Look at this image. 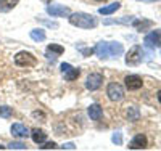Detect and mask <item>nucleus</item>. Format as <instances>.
Masks as SVG:
<instances>
[{
    "mask_svg": "<svg viewBox=\"0 0 161 151\" xmlns=\"http://www.w3.org/2000/svg\"><path fill=\"white\" fill-rule=\"evenodd\" d=\"M68 19L74 27H80V29H93V27H97V24H98L95 16L89 15V13H84V11L71 13L68 16Z\"/></svg>",
    "mask_w": 161,
    "mask_h": 151,
    "instance_id": "1",
    "label": "nucleus"
},
{
    "mask_svg": "<svg viewBox=\"0 0 161 151\" xmlns=\"http://www.w3.org/2000/svg\"><path fill=\"white\" fill-rule=\"evenodd\" d=\"M145 51L140 45H134L129 48V51L126 53V64L127 66H139L142 61H145Z\"/></svg>",
    "mask_w": 161,
    "mask_h": 151,
    "instance_id": "2",
    "label": "nucleus"
},
{
    "mask_svg": "<svg viewBox=\"0 0 161 151\" xmlns=\"http://www.w3.org/2000/svg\"><path fill=\"white\" fill-rule=\"evenodd\" d=\"M15 64L19 67H34L37 64V58L31 51H18L15 55Z\"/></svg>",
    "mask_w": 161,
    "mask_h": 151,
    "instance_id": "3",
    "label": "nucleus"
},
{
    "mask_svg": "<svg viewBox=\"0 0 161 151\" xmlns=\"http://www.w3.org/2000/svg\"><path fill=\"white\" fill-rule=\"evenodd\" d=\"M106 95H108V98L114 103H119L124 100V89L121 84L118 82H110L108 87H106Z\"/></svg>",
    "mask_w": 161,
    "mask_h": 151,
    "instance_id": "4",
    "label": "nucleus"
},
{
    "mask_svg": "<svg viewBox=\"0 0 161 151\" xmlns=\"http://www.w3.org/2000/svg\"><path fill=\"white\" fill-rule=\"evenodd\" d=\"M143 44H145L147 48H152V50L159 48V47H161V29H153V31H150L148 34L145 35Z\"/></svg>",
    "mask_w": 161,
    "mask_h": 151,
    "instance_id": "5",
    "label": "nucleus"
},
{
    "mask_svg": "<svg viewBox=\"0 0 161 151\" xmlns=\"http://www.w3.org/2000/svg\"><path fill=\"white\" fill-rule=\"evenodd\" d=\"M103 84V74L102 73H90L86 79V89L90 92H95Z\"/></svg>",
    "mask_w": 161,
    "mask_h": 151,
    "instance_id": "6",
    "label": "nucleus"
},
{
    "mask_svg": "<svg viewBox=\"0 0 161 151\" xmlns=\"http://www.w3.org/2000/svg\"><path fill=\"white\" fill-rule=\"evenodd\" d=\"M47 13L50 16L53 18H66V16H69L71 15V10L68 7H64V5H58V3H48L47 7Z\"/></svg>",
    "mask_w": 161,
    "mask_h": 151,
    "instance_id": "7",
    "label": "nucleus"
},
{
    "mask_svg": "<svg viewBox=\"0 0 161 151\" xmlns=\"http://www.w3.org/2000/svg\"><path fill=\"white\" fill-rule=\"evenodd\" d=\"M60 69H61V74H63L64 80H69V82L76 80L80 76V69H79V67H74L69 63H61Z\"/></svg>",
    "mask_w": 161,
    "mask_h": 151,
    "instance_id": "8",
    "label": "nucleus"
},
{
    "mask_svg": "<svg viewBox=\"0 0 161 151\" xmlns=\"http://www.w3.org/2000/svg\"><path fill=\"white\" fill-rule=\"evenodd\" d=\"M124 82H126V89L130 90V92H136V90L142 89V85H143L142 77L137 76V74H129V76H126V77H124Z\"/></svg>",
    "mask_w": 161,
    "mask_h": 151,
    "instance_id": "9",
    "label": "nucleus"
},
{
    "mask_svg": "<svg viewBox=\"0 0 161 151\" xmlns=\"http://www.w3.org/2000/svg\"><path fill=\"white\" fill-rule=\"evenodd\" d=\"M10 132H11L13 137H16V138H28V137L31 135V130L26 127V126L19 124V122L13 124V126L10 127Z\"/></svg>",
    "mask_w": 161,
    "mask_h": 151,
    "instance_id": "10",
    "label": "nucleus"
},
{
    "mask_svg": "<svg viewBox=\"0 0 161 151\" xmlns=\"http://www.w3.org/2000/svg\"><path fill=\"white\" fill-rule=\"evenodd\" d=\"M148 146V140L143 133H137L129 143V149H145Z\"/></svg>",
    "mask_w": 161,
    "mask_h": 151,
    "instance_id": "11",
    "label": "nucleus"
},
{
    "mask_svg": "<svg viewBox=\"0 0 161 151\" xmlns=\"http://www.w3.org/2000/svg\"><path fill=\"white\" fill-rule=\"evenodd\" d=\"M95 53L97 57L100 60H108L110 58V48H108V42H105V40H102V42H98L95 45Z\"/></svg>",
    "mask_w": 161,
    "mask_h": 151,
    "instance_id": "12",
    "label": "nucleus"
},
{
    "mask_svg": "<svg viewBox=\"0 0 161 151\" xmlns=\"http://www.w3.org/2000/svg\"><path fill=\"white\" fill-rule=\"evenodd\" d=\"M87 114H89V117H90L92 121H100V119L103 117V109H102L100 105L93 103V105H90V106L87 108Z\"/></svg>",
    "mask_w": 161,
    "mask_h": 151,
    "instance_id": "13",
    "label": "nucleus"
},
{
    "mask_svg": "<svg viewBox=\"0 0 161 151\" xmlns=\"http://www.w3.org/2000/svg\"><path fill=\"white\" fill-rule=\"evenodd\" d=\"M108 48H110V58H118L124 53V47L121 42H108Z\"/></svg>",
    "mask_w": 161,
    "mask_h": 151,
    "instance_id": "14",
    "label": "nucleus"
},
{
    "mask_svg": "<svg viewBox=\"0 0 161 151\" xmlns=\"http://www.w3.org/2000/svg\"><path fill=\"white\" fill-rule=\"evenodd\" d=\"M31 138H32V142L34 143H37V145H42L45 140H47V133L42 130V129H32L31 130Z\"/></svg>",
    "mask_w": 161,
    "mask_h": 151,
    "instance_id": "15",
    "label": "nucleus"
},
{
    "mask_svg": "<svg viewBox=\"0 0 161 151\" xmlns=\"http://www.w3.org/2000/svg\"><path fill=\"white\" fill-rule=\"evenodd\" d=\"M19 3V0H0V13H8Z\"/></svg>",
    "mask_w": 161,
    "mask_h": 151,
    "instance_id": "16",
    "label": "nucleus"
},
{
    "mask_svg": "<svg viewBox=\"0 0 161 151\" xmlns=\"http://www.w3.org/2000/svg\"><path fill=\"white\" fill-rule=\"evenodd\" d=\"M119 8H121V3H119V2H113V3L106 5V7L98 8V13H100V15H103V16H106V15H111V13L118 11Z\"/></svg>",
    "mask_w": 161,
    "mask_h": 151,
    "instance_id": "17",
    "label": "nucleus"
},
{
    "mask_svg": "<svg viewBox=\"0 0 161 151\" xmlns=\"http://www.w3.org/2000/svg\"><path fill=\"white\" fill-rule=\"evenodd\" d=\"M132 24H134V27H136L139 32H145L147 29H148V27L153 26V23H152L150 19H142V21H136V19H134Z\"/></svg>",
    "mask_w": 161,
    "mask_h": 151,
    "instance_id": "18",
    "label": "nucleus"
},
{
    "mask_svg": "<svg viewBox=\"0 0 161 151\" xmlns=\"http://www.w3.org/2000/svg\"><path fill=\"white\" fill-rule=\"evenodd\" d=\"M29 37L34 40V42H44V40L47 39V34L44 29H32L29 32Z\"/></svg>",
    "mask_w": 161,
    "mask_h": 151,
    "instance_id": "19",
    "label": "nucleus"
},
{
    "mask_svg": "<svg viewBox=\"0 0 161 151\" xmlns=\"http://www.w3.org/2000/svg\"><path fill=\"white\" fill-rule=\"evenodd\" d=\"M126 116H127V119H129L130 122L139 121V117H140L139 108H137V106H129V108H127V111H126Z\"/></svg>",
    "mask_w": 161,
    "mask_h": 151,
    "instance_id": "20",
    "label": "nucleus"
},
{
    "mask_svg": "<svg viewBox=\"0 0 161 151\" xmlns=\"http://www.w3.org/2000/svg\"><path fill=\"white\" fill-rule=\"evenodd\" d=\"M47 53H52V57L55 55V57H60V55L64 53V47L58 45V44H50L47 47Z\"/></svg>",
    "mask_w": 161,
    "mask_h": 151,
    "instance_id": "21",
    "label": "nucleus"
},
{
    "mask_svg": "<svg viewBox=\"0 0 161 151\" xmlns=\"http://www.w3.org/2000/svg\"><path fill=\"white\" fill-rule=\"evenodd\" d=\"M134 21V16H123L121 19H105V24H130Z\"/></svg>",
    "mask_w": 161,
    "mask_h": 151,
    "instance_id": "22",
    "label": "nucleus"
},
{
    "mask_svg": "<svg viewBox=\"0 0 161 151\" xmlns=\"http://www.w3.org/2000/svg\"><path fill=\"white\" fill-rule=\"evenodd\" d=\"M7 148H10V149H28L26 143H23V142H11Z\"/></svg>",
    "mask_w": 161,
    "mask_h": 151,
    "instance_id": "23",
    "label": "nucleus"
},
{
    "mask_svg": "<svg viewBox=\"0 0 161 151\" xmlns=\"http://www.w3.org/2000/svg\"><path fill=\"white\" fill-rule=\"evenodd\" d=\"M11 114H13L11 108H8V106H0V117H10Z\"/></svg>",
    "mask_w": 161,
    "mask_h": 151,
    "instance_id": "24",
    "label": "nucleus"
},
{
    "mask_svg": "<svg viewBox=\"0 0 161 151\" xmlns=\"http://www.w3.org/2000/svg\"><path fill=\"white\" fill-rule=\"evenodd\" d=\"M37 21L44 23L48 27H53V29H58V23H55V21H48V19H44V18H37Z\"/></svg>",
    "mask_w": 161,
    "mask_h": 151,
    "instance_id": "25",
    "label": "nucleus"
},
{
    "mask_svg": "<svg viewBox=\"0 0 161 151\" xmlns=\"http://www.w3.org/2000/svg\"><path fill=\"white\" fill-rule=\"evenodd\" d=\"M111 142L116 143V145H121V143H123V137H121V132H114V133H113Z\"/></svg>",
    "mask_w": 161,
    "mask_h": 151,
    "instance_id": "26",
    "label": "nucleus"
},
{
    "mask_svg": "<svg viewBox=\"0 0 161 151\" xmlns=\"http://www.w3.org/2000/svg\"><path fill=\"white\" fill-rule=\"evenodd\" d=\"M55 148H58V145L55 142H48V143L44 142V145L40 146V149H55Z\"/></svg>",
    "mask_w": 161,
    "mask_h": 151,
    "instance_id": "27",
    "label": "nucleus"
},
{
    "mask_svg": "<svg viewBox=\"0 0 161 151\" xmlns=\"http://www.w3.org/2000/svg\"><path fill=\"white\" fill-rule=\"evenodd\" d=\"M80 53H82L84 57H90L92 53H95V48H80Z\"/></svg>",
    "mask_w": 161,
    "mask_h": 151,
    "instance_id": "28",
    "label": "nucleus"
},
{
    "mask_svg": "<svg viewBox=\"0 0 161 151\" xmlns=\"http://www.w3.org/2000/svg\"><path fill=\"white\" fill-rule=\"evenodd\" d=\"M61 148H63V149H74L76 146H74L73 143H64V145H63Z\"/></svg>",
    "mask_w": 161,
    "mask_h": 151,
    "instance_id": "29",
    "label": "nucleus"
},
{
    "mask_svg": "<svg viewBox=\"0 0 161 151\" xmlns=\"http://www.w3.org/2000/svg\"><path fill=\"white\" fill-rule=\"evenodd\" d=\"M32 116H34V117H45V116H44V113H40V111H34V113H32Z\"/></svg>",
    "mask_w": 161,
    "mask_h": 151,
    "instance_id": "30",
    "label": "nucleus"
},
{
    "mask_svg": "<svg viewBox=\"0 0 161 151\" xmlns=\"http://www.w3.org/2000/svg\"><path fill=\"white\" fill-rule=\"evenodd\" d=\"M156 98H158V101L161 103V90H158V93H156Z\"/></svg>",
    "mask_w": 161,
    "mask_h": 151,
    "instance_id": "31",
    "label": "nucleus"
},
{
    "mask_svg": "<svg viewBox=\"0 0 161 151\" xmlns=\"http://www.w3.org/2000/svg\"><path fill=\"white\" fill-rule=\"evenodd\" d=\"M142 2H158V0H142Z\"/></svg>",
    "mask_w": 161,
    "mask_h": 151,
    "instance_id": "32",
    "label": "nucleus"
},
{
    "mask_svg": "<svg viewBox=\"0 0 161 151\" xmlns=\"http://www.w3.org/2000/svg\"><path fill=\"white\" fill-rule=\"evenodd\" d=\"M42 2H44V3H47V5H48V3H50V2H52V0H42Z\"/></svg>",
    "mask_w": 161,
    "mask_h": 151,
    "instance_id": "33",
    "label": "nucleus"
},
{
    "mask_svg": "<svg viewBox=\"0 0 161 151\" xmlns=\"http://www.w3.org/2000/svg\"><path fill=\"white\" fill-rule=\"evenodd\" d=\"M95 2H106V0H95Z\"/></svg>",
    "mask_w": 161,
    "mask_h": 151,
    "instance_id": "34",
    "label": "nucleus"
},
{
    "mask_svg": "<svg viewBox=\"0 0 161 151\" xmlns=\"http://www.w3.org/2000/svg\"><path fill=\"white\" fill-rule=\"evenodd\" d=\"M3 148H5V146H2V145H0V149H3Z\"/></svg>",
    "mask_w": 161,
    "mask_h": 151,
    "instance_id": "35",
    "label": "nucleus"
}]
</instances>
